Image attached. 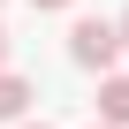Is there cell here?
<instances>
[{
  "label": "cell",
  "mask_w": 129,
  "mask_h": 129,
  "mask_svg": "<svg viewBox=\"0 0 129 129\" xmlns=\"http://www.w3.org/2000/svg\"><path fill=\"white\" fill-rule=\"evenodd\" d=\"M15 129H46V121H15Z\"/></svg>",
  "instance_id": "obj_7"
},
{
  "label": "cell",
  "mask_w": 129,
  "mask_h": 129,
  "mask_svg": "<svg viewBox=\"0 0 129 129\" xmlns=\"http://www.w3.org/2000/svg\"><path fill=\"white\" fill-rule=\"evenodd\" d=\"M30 8H69V0H30Z\"/></svg>",
  "instance_id": "obj_5"
},
{
  "label": "cell",
  "mask_w": 129,
  "mask_h": 129,
  "mask_svg": "<svg viewBox=\"0 0 129 129\" xmlns=\"http://www.w3.org/2000/svg\"><path fill=\"white\" fill-rule=\"evenodd\" d=\"M91 129H106V121H91Z\"/></svg>",
  "instance_id": "obj_8"
},
{
  "label": "cell",
  "mask_w": 129,
  "mask_h": 129,
  "mask_svg": "<svg viewBox=\"0 0 129 129\" xmlns=\"http://www.w3.org/2000/svg\"><path fill=\"white\" fill-rule=\"evenodd\" d=\"M114 30H121V46H129V8H121V15H114Z\"/></svg>",
  "instance_id": "obj_4"
},
{
  "label": "cell",
  "mask_w": 129,
  "mask_h": 129,
  "mask_svg": "<svg viewBox=\"0 0 129 129\" xmlns=\"http://www.w3.org/2000/svg\"><path fill=\"white\" fill-rule=\"evenodd\" d=\"M114 53H121V30L106 23V15H84L76 30H69V61H76V69H114Z\"/></svg>",
  "instance_id": "obj_1"
},
{
  "label": "cell",
  "mask_w": 129,
  "mask_h": 129,
  "mask_svg": "<svg viewBox=\"0 0 129 129\" xmlns=\"http://www.w3.org/2000/svg\"><path fill=\"white\" fill-rule=\"evenodd\" d=\"M23 114H30V84L15 69H0V121H23Z\"/></svg>",
  "instance_id": "obj_3"
},
{
  "label": "cell",
  "mask_w": 129,
  "mask_h": 129,
  "mask_svg": "<svg viewBox=\"0 0 129 129\" xmlns=\"http://www.w3.org/2000/svg\"><path fill=\"white\" fill-rule=\"evenodd\" d=\"M99 121L106 129H129V76H114V69L99 76Z\"/></svg>",
  "instance_id": "obj_2"
},
{
  "label": "cell",
  "mask_w": 129,
  "mask_h": 129,
  "mask_svg": "<svg viewBox=\"0 0 129 129\" xmlns=\"http://www.w3.org/2000/svg\"><path fill=\"white\" fill-rule=\"evenodd\" d=\"M0 61H8V30H0Z\"/></svg>",
  "instance_id": "obj_6"
}]
</instances>
